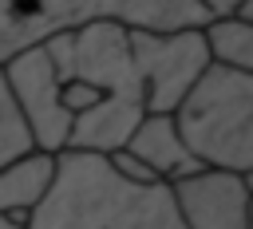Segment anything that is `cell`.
Instances as JSON below:
<instances>
[{"label": "cell", "instance_id": "6da1fadb", "mask_svg": "<svg viewBox=\"0 0 253 229\" xmlns=\"http://www.w3.org/2000/svg\"><path fill=\"white\" fill-rule=\"evenodd\" d=\"M51 67L59 75L63 103L71 111V150H119L138 118L146 114L142 75L130 55L126 24L87 20L43 39Z\"/></svg>", "mask_w": 253, "mask_h": 229}, {"label": "cell", "instance_id": "7a4b0ae2", "mask_svg": "<svg viewBox=\"0 0 253 229\" xmlns=\"http://www.w3.org/2000/svg\"><path fill=\"white\" fill-rule=\"evenodd\" d=\"M28 229H186L170 182H134L111 154H55V182L28 213Z\"/></svg>", "mask_w": 253, "mask_h": 229}, {"label": "cell", "instance_id": "3957f363", "mask_svg": "<svg viewBox=\"0 0 253 229\" xmlns=\"http://www.w3.org/2000/svg\"><path fill=\"white\" fill-rule=\"evenodd\" d=\"M170 114L202 166L237 174L253 166V71L210 59Z\"/></svg>", "mask_w": 253, "mask_h": 229}, {"label": "cell", "instance_id": "277c9868", "mask_svg": "<svg viewBox=\"0 0 253 229\" xmlns=\"http://www.w3.org/2000/svg\"><path fill=\"white\" fill-rule=\"evenodd\" d=\"M126 39L142 75L146 111H174L210 67V43L202 28H126Z\"/></svg>", "mask_w": 253, "mask_h": 229}, {"label": "cell", "instance_id": "5b68a950", "mask_svg": "<svg viewBox=\"0 0 253 229\" xmlns=\"http://www.w3.org/2000/svg\"><path fill=\"white\" fill-rule=\"evenodd\" d=\"M4 79L16 95V107L32 130V142L40 150H51L59 154L67 146V134H71V111L63 103V91H59V75L51 67V55L43 43H32L16 55H8L4 63Z\"/></svg>", "mask_w": 253, "mask_h": 229}, {"label": "cell", "instance_id": "8992f818", "mask_svg": "<svg viewBox=\"0 0 253 229\" xmlns=\"http://www.w3.org/2000/svg\"><path fill=\"white\" fill-rule=\"evenodd\" d=\"M245 186L237 170H198L174 182V201L186 229H249L245 221Z\"/></svg>", "mask_w": 253, "mask_h": 229}, {"label": "cell", "instance_id": "52a82bcc", "mask_svg": "<svg viewBox=\"0 0 253 229\" xmlns=\"http://www.w3.org/2000/svg\"><path fill=\"white\" fill-rule=\"evenodd\" d=\"M123 146H126L158 182H170V186L182 182V178H190V174H198V170H206L202 158H198V154L186 146V138L178 134V122H174L170 111H146Z\"/></svg>", "mask_w": 253, "mask_h": 229}, {"label": "cell", "instance_id": "ba28073f", "mask_svg": "<svg viewBox=\"0 0 253 229\" xmlns=\"http://www.w3.org/2000/svg\"><path fill=\"white\" fill-rule=\"evenodd\" d=\"M55 182V154L51 150H24L0 166V213L12 221H28V213L43 201V193Z\"/></svg>", "mask_w": 253, "mask_h": 229}, {"label": "cell", "instance_id": "9c48e42d", "mask_svg": "<svg viewBox=\"0 0 253 229\" xmlns=\"http://www.w3.org/2000/svg\"><path fill=\"white\" fill-rule=\"evenodd\" d=\"M206 43H210V59L237 67V71H253V20H245L241 12L233 16H210L202 24Z\"/></svg>", "mask_w": 253, "mask_h": 229}, {"label": "cell", "instance_id": "30bf717a", "mask_svg": "<svg viewBox=\"0 0 253 229\" xmlns=\"http://www.w3.org/2000/svg\"><path fill=\"white\" fill-rule=\"evenodd\" d=\"M32 146H36L32 130H28V122H24L20 107H16V95H12L8 79H4V67H0V166L8 158H16V154L32 150Z\"/></svg>", "mask_w": 253, "mask_h": 229}, {"label": "cell", "instance_id": "8fae6325", "mask_svg": "<svg viewBox=\"0 0 253 229\" xmlns=\"http://www.w3.org/2000/svg\"><path fill=\"white\" fill-rule=\"evenodd\" d=\"M210 16H233V12H241V4L245 0H198Z\"/></svg>", "mask_w": 253, "mask_h": 229}, {"label": "cell", "instance_id": "7c38bea8", "mask_svg": "<svg viewBox=\"0 0 253 229\" xmlns=\"http://www.w3.org/2000/svg\"><path fill=\"white\" fill-rule=\"evenodd\" d=\"M241 186H245V193H253V166L241 170Z\"/></svg>", "mask_w": 253, "mask_h": 229}, {"label": "cell", "instance_id": "4fadbf2b", "mask_svg": "<svg viewBox=\"0 0 253 229\" xmlns=\"http://www.w3.org/2000/svg\"><path fill=\"white\" fill-rule=\"evenodd\" d=\"M0 229H28V225H20V221H12V217L0 213Z\"/></svg>", "mask_w": 253, "mask_h": 229}, {"label": "cell", "instance_id": "5bb4252c", "mask_svg": "<svg viewBox=\"0 0 253 229\" xmlns=\"http://www.w3.org/2000/svg\"><path fill=\"white\" fill-rule=\"evenodd\" d=\"M245 221H249V229H253V193L245 197Z\"/></svg>", "mask_w": 253, "mask_h": 229}, {"label": "cell", "instance_id": "9a60e30c", "mask_svg": "<svg viewBox=\"0 0 253 229\" xmlns=\"http://www.w3.org/2000/svg\"><path fill=\"white\" fill-rule=\"evenodd\" d=\"M241 16H245V20H253V0H245V4H241Z\"/></svg>", "mask_w": 253, "mask_h": 229}]
</instances>
